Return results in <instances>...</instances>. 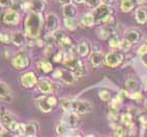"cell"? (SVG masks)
Masks as SVG:
<instances>
[{
	"instance_id": "cell-1",
	"label": "cell",
	"mask_w": 147,
	"mask_h": 137,
	"mask_svg": "<svg viewBox=\"0 0 147 137\" xmlns=\"http://www.w3.org/2000/svg\"><path fill=\"white\" fill-rule=\"evenodd\" d=\"M43 26L42 14L30 12L24 21L25 37L28 39H36L39 36Z\"/></svg>"
},
{
	"instance_id": "cell-2",
	"label": "cell",
	"mask_w": 147,
	"mask_h": 137,
	"mask_svg": "<svg viewBox=\"0 0 147 137\" xmlns=\"http://www.w3.org/2000/svg\"><path fill=\"white\" fill-rule=\"evenodd\" d=\"M36 104L42 112L49 113L57 105V98L55 96H41L36 100Z\"/></svg>"
},
{
	"instance_id": "cell-3",
	"label": "cell",
	"mask_w": 147,
	"mask_h": 137,
	"mask_svg": "<svg viewBox=\"0 0 147 137\" xmlns=\"http://www.w3.org/2000/svg\"><path fill=\"white\" fill-rule=\"evenodd\" d=\"M113 9L111 6L106 5V4H100V5L95 9L94 13H92V16L95 18L96 23H101V21L105 17H107L108 15H113Z\"/></svg>"
},
{
	"instance_id": "cell-4",
	"label": "cell",
	"mask_w": 147,
	"mask_h": 137,
	"mask_svg": "<svg viewBox=\"0 0 147 137\" xmlns=\"http://www.w3.org/2000/svg\"><path fill=\"white\" fill-rule=\"evenodd\" d=\"M71 111L74 113H76L77 115H84V114H87L92 111V105L88 102L82 101V100L73 101Z\"/></svg>"
},
{
	"instance_id": "cell-5",
	"label": "cell",
	"mask_w": 147,
	"mask_h": 137,
	"mask_svg": "<svg viewBox=\"0 0 147 137\" xmlns=\"http://www.w3.org/2000/svg\"><path fill=\"white\" fill-rule=\"evenodd\" d=\"M1 122L6 127L7 130H11L13 132L20 131V124L17 122L14 118V116L9 112H2L1 113Z\"/></svg>"
},
{
	"instance_id": "cell-6",
	"label": "cell",
	"mask_w": 147,
	"mask_h": 137,
	"mask_svg": "<svg viewBox=\"0 0 147 137\" xmlns=\"http://www.w3.org/2000/svg\"><path fill=\"white\" fill-rule=\"evenodd\" d=\"M0 18H1V21L3 23H5V24L16 25L18 24L19 21H20V13L15 12V11L9 9L7 11L2 13V15H1Z\"/></svg>"
},
{
	"instance_id": "cell-7",
	"label": "cell",
	"mask_w": 147,
	"mask_h": 137,
	"mask_svg": "<svg viewBox=\"0 0 147 137\" xmlns=\"http://www.w3.org/2000/svg\"><path fill=\"white\" fill-rule=\"evenodd\" d=\"M122 61H123V55L117 51L108 52L104 58V63L108 67H117L118 65H120L122 63Z\"/></svg>"
},
{
	"instance_id": "cell-8",
	"label": "cell",
	"mask_w": 147,
	"mask_h": 137,
	"mask_svg": "<svg viewBox=\"0 0 147 137\" xmlns=\"http://www.w3.org/2000/svg\"><path fill=\"white\" fill-rule=\"evenodd\" d=\"M13 65L17 69H24L30 65V58L25 52H18L13 58Z\"/></svg>"
},
{
	"instance_id": "cell-9",
	"label": "cell",
	"mask_w": 147,
	"mask_h": 137,
	"mask_svg": "<svg viewBox=\"0 0 147 137\" xmlns=\"http://www.w3.org/2000/svg\"><path fill=\"white\" fill-rule=\"evenodd\" d=\"M54 78L61 80L62 82H64L65 84H73L75 82V79H76L71 71L65 69H57L54 72Z\"/></svg>"
},
{
	"instance_id": "cell-10",
	"label": "cell",
	"mask_w": 147,
	"mask_h": 137,
	"mask_svg": "<svg viewBox=\"0 0 147 137\" xmlns=\"http://www.w3.org/2000/svg\"><path fill=\"white\" fill-rule=\"evenodd\" d=\"M45 9V1L44 0H30L25 3V9H28L32 13H41Z\"/></svg>"
},
{
	"instance_id": "cell-11",
	"label": "cell",
	"mask_w": 147,
	"mask_h": 137,
	"mask_svg": "<svg viewBox=\"0 0 147 137\" xmlns=\"http://www.w3.org/2000/svg\"><path fill=\"white\" fill-rule=\"evenodd\" d=\"M37 83V76L34 72L23 73L20 78V84L23 88H31Z\"/></svg>"
},
{
	"instance_id": "cell-12",
	"label": "cell",
	"mask_w": 147,
	"mask_h": 137,
	"mask_svg": "<svg viewBox=\"0 0 147 137\" xmlns=\"http://www.w3.org/2000/svg\"><path fill=\"white\" fill-rule=\"evenodd\" d=\"M0 101L11 103L13 101V92L6 83L0 82Z\"/></svg>"
},
{
	"instance_id": "cell-13",
	"label": "cell",
	"mask_w": 147,
	"mask_h": 137,
	"mask_svg": "<svg viewBox=\"0 0 147 137\" xmlns=\"http://www.w3.org/2000/svg\"><path fill=\"white\" fill-rule=\"evenodd\" d=\"M45 24H46V29L49 33H54L55 31H57L59 25V19L57 17V15L54 14V13L49 14V15L46 16Z\"/></svg>"
},
{
	"instance_id": "cell-14",
	"label": "cell",
	"mask_w": 147,
	"mask_h": 137,
	"mask_svg": "<svg viewBox=\"0 0 147 137\" xmlns=\"http://www.w3.org/2000/svg\"><path fill=\"white\" fill-rule=\"evenodd\" d=\"M39 130V125L36 122H31L24 125V124H20V131L19 133H24L28 135H34L37 131Z\"/></svg>"
},
{
	"instance_id": "cell-15",
	"label": "cell",
	"mask_w": 147,
	"mask_h": 137,
	"mask_svg": "<svg viewBox=\"0 0 147 137\" xmlns=\"http://www.w3.org/2000/svg\"><path fill=\"white\" fill-rule=\"evenodd\" d=\"M141 37H142L141 33L136 31V29H128L124 34V39L127 40L130 44H136V43L140 42Z\"/></svg>"
},
{
	"instance_id": "cell-16",
	"label": "cell",
	"mask_w": 147,
	"mask_h": 137,
	"mask_svg": "<svg viewBox=\"0 0 147 137\" xmlns=\"http://www.w3.org/2000/svg\"><path fill=\"white\" fill-rule=\"evenodd\" d=\"M37 85H38L39 91L42 93H51L54 90V84L49 82L47 79H40L37 82Z\"/></svg>"
},
{
	"instance_id": "cell-17",
	"label": "cell",
	"mask_w": 147,
	"mask_h": 137,
	"mask_svg": "<svg viewBox=\"0 0 147 137\" xmlns=\"http://www.w3.org/2000/svg\"><path fill=\"white\" fill-rule=\"evenodd\" d=\"M103 61H104V55L101 51H94L89 55V62H90L92 67L97 68L99 66H101Z\"/></svg>"
},
{
	"instance_id": "cell-18",
	"label": "cell",
	"mask_w": 147,
	"mask_h": 137,
	"mask_svg": "<svg viewBox=\"0 0 147 137\" xmlns=\"http://www.w3.org/2000/svg\"><path fill=\"white\" fill-rule=\"evenodd\" d=\"M77 52H78L81 57L88 55L89 52H90V45H89L88 41L81 40V41L78 43V46H77Z\"/></svg>"
},
{
	"instance_id": "cell-19",
	"label": "cell",
	"mask_w": 147,
	"mask_h": 137,
	"mask_svg": "<svg viewBox=\"0 0 147 137\" xmlns=\"http://www.w3.org/2000/svg\"><path fill=\"white\" fill-rule=\"evenodd\" d=\"M139 3V0H121L120 9L124 13L130 12L134 7Z\"/></svg>"
},
{
	"instance_id": "cell-20",
	"label": "cell",
	"mask_w": 147,
	"mask_h": 137,
	"mask_svg": "<svg viewBox=\"0 0 147 137\" xmlns=\"http://www.w3.org/2000/svg\"><path fill=\"white\" fill-rule=\"evenodd\" d=\"M66 124L69 128L76 129L81 125V120H80L79 116L76 113H69L66 117Z\"/></svg>"
},
{
	"instance_id": "cell-21",
	"label": "cell",
	"mask_w": 147,
	"mask_h": 137,
	"mask_svg": "<svg viewBox=\"0 0 147 137\" xmlns=\"http://www.w3.org/2000/svg\"><path fill=\"white\" fill-rule=\"evenodd\" d=\"M25 35L21 31H14L12 34V42L16 46H23L25 44Z\"/></svg>"
},
{
	"instance_id": "cell-22",
	"label": "cell",
	"mask_w": 147,
	"mask_h": 137,
	"mask_svg": "<svg viewBox=\"0 0 147 137\" xmlns=\"http://www.w3.org/2000/svg\"><path fill=\"white\" fill-rule=\"evenodd\" d=\"M74 76H75V78H77V79H80V78H82V76H85L86 73V69H85V66H84V64L82 63V61H80V60H78L76 63V66L74 67Z\"/></svg>"
},
{
	"instance_id": "cell-23",
	"label": "cell",
	"mask_w": 147,
	"mask_h": 137,
	"mask_svg": "<svg viewBox=\"0 0 147 137\" xmlns=\"http://www.w3.org/2000/svg\"><path fill=\"white\" fill-rule=\"evenodd\" d=\"M62 12H63V15H64V18H75L77 14L76 7L74 4L69 3V4H65L62 7Z\"/></svg>"
},
{
	"instance_id": "cell-24",
	"label": "cell",
	"mask_w": 147,
	"mask_h": 137,
	"mask_svg": "<svg viewBox=\"0 0 147 137\" xmlns=\"http://www.w3.org/2000/svg\"><path fill=\"white\" fill-rule=\"evenodd\" d=\"M136 20L140 24H144L147 22V9L145 7H139L136 12Z\"/></svg>"
},
{
	"instance_id": "cell-25",
	"label": "cell",
	"mask_w": 147,
	"mask_h": 137,
	"mask_svg": "<svg viewBox=\"0 0 147 137\" xmlns=\"http://www.w3.org/2000/svg\"><path fill=\"white\" fill-rule=\"evenodd\" d=\"M58 44L61 46L63 49H65V51H68V50H71V49L73 48V41H71V38L67 36L63 37V39H62Z\"/></svg>"
},
{
	"instance_id": "cell-26",
	"label": "cell",
	"mask_w": 147,
	"mask_h": 137,
	"mask_svg": "<svg viewBox=\"0 0 147 137\" xmlns=\"http://www.w3.org/2000/svg\"><path fill=\"white\" fill-rule=\"evenodd\" d=\"M81 23H82L84 26H92V25L95 24V18H94V16L92 14H85V15L82 16V18H81Z\"/></svg>"
},
{
	"instance_id": "cell-27",
	"label": "cell",
	"mask_w": 147,
	"mask_h": 137,
	"mask_svg": "<svg viewBox=\"0 0 147 137\" xmlns=\"http://www.w3.org/2000/svg\"><path fill=\"white\" fill-rule=\"evenodd\" d=\"M25 3H26V1H23V0H14V3H13L11 9L20 13L21 11L25 9Z\"/></svg>"
},
{
	"instance_id": "cell-28",
	"label": "cell",
	"mask_w": 147,
	"mask_h": 137,
	"mask_svg": "<svg viewBox=\"0 0 147 137\" xmlns=\"http://www.w3.org/2000/svg\"><path fill=\"white\" fill-rule=\"evenodd\" d=\"M109 35H110V31L107 26H102V27L98 28V31H97V36L99 37V39L101 40L107 39L108 37H109Z\"/></svg>"
},
{
	"instance_id": "cell-29",
	"label": "cell",
	"mask_w": 147,
	"mask_h": 137,
	"mask_svg": "<svg viewBox=\"0 0 147 137\" xmlns=\"http://www.w3.org/2000/svg\"><path fill=\"white\" fill-rule=\"evenodd\" d=\"M140 87L139 83L136 81V80H131L129 79L125 82V88L127 90H130V91H137Z\"/></svg>"
},
{
	"instance_id": "cell-30",
	"label": "cell",
	"mask_w": 147,
	"mask_h": 137,
	"mask_svg": "<svg viewBox=\"0 0 147 137\" xmlns=\"http://www.w3.org/2000/svg\"><path fill=\"white\" fill-rule=\"evenodd\" d=\"M38 68H39L41 71H43V72H45V73L51 72L53 70L52 64L46 61H40L39 63H38Z\"/></svg>"
},
{
	"instance_id": "cell-31",
	"label": "cell",
	"mask_w": 147,
	"mask_h": 137,
	"mask_svg": "<svg viewBox=\"0 0 147 137\" xmlns=\"http://www.w3.org/2000/svg\"><path fill=\"white\" fill-rule=\"evenodd\" d=\"M71 105H73V101L69 98H63L60 101V106L65 112H69L71 110Z\"/></svg>"
},
{
	"instance_id": "cell-32",
	"label": "cell",
	"mask_w": 147,
	"mask_h": 137,
	"mask_svg": "<svg viewBox=\"0 0 147 137\" xmlns=\"http://www.w3.org/2000/svg\"><path fill=\"white\" fill-rule=\"evenodd\" d=\"M64 25L69 31H75L77 28V23L75 21V18H64Z\"/></svg>"
},
{
	"instance_id": "cell-33",
	"label": "cell",
	"mask_w": 147,
	"mask_h": 137,
	"mask_svg": "<svg viewBox=\"0 0 147 137\" xmlns=\"http://www.w3.org/2000/svg\"><path fill=\"white\" fill-rule=\"evenodd\" d=\"M0 42L4 44H9L12 42V35L9 34L7 31H1L0 33Z\"/></svg>"
},
{
	"instance_id": "cell-34",
	"label": "cell",
	"mask_w": 147,
	"mask_h": 137,
	"mask_svg": "<svg viewBox=\"0 0 147 137\" xmlns=\"http://www.w3.org/2000/svg\"><path fill=\"white\" fill-rule=\"evenodd\" d=\"M121 119H122V122L126 126H130L132 124V117L129 113H124L121 116Z\"/></svg>"
},
{
	"instance_id": "cell-35",
	"label": "cell",
	"mask_w": 147,
	"mask_h": 137,
	"mask_svg": "<svg viewBox=\"0 0 147 137\" xmlns=\"http://www.w3.org/2000/svg\"><path fill=\"white\" fill-rule=\"evenodd\" d=\"M84 3L90 9H97L101 4V0H85Z\"/></svg>"
},
{
	"instance_id": "cell-36",
	"label": "cell",
	"mask_w": 147,
	"mask_h": 137,
	"mask_svg": "<svg viewBox=\"0 0 147 137\" xmlns=\"http://www.w3.org/2000/svg\"><path fill=\"white\" fill-rule=\"evenodd\" d=\"M109 46L111 47V48L113 49H116V48H119V46H120V40L117 38L116 36H113L111 37L109 39Z\"/></svg>"
},
{
	"instance_id": "cell-37",
	"label": "cell",
	"mask_w": 147,
	"mask_h": 137,
	"mask_svg": "<svg viewBox=\"0 0 147 137\" xmlns=\"http://www.w3.org/2000/svg\"><path fill=\"white\" fill-rule=\"evenodd\" d=\"M121 104H122V100L119 96H117L116 98H113L111 104H110V109L118 110L120 108V106H121Z\"/></svg>"
},
{
	"instance_id": "cell-38",
	"label": "cell",
	"mask_w": 147,
	"mask_h": 137,
	"mask_svg": "<svg viewBox=\"0 0 147 137\" xmlns=\"http://www.w3.org/2000/svg\"><path fill=\"white\" fill-rule=\"evenodd\" d=\"M130 47H131V44H130L127 40L123 39L122 41H120L119 48H121L122 50H124V51H127V50H129V49H130Z\"/></svg>"
},
{
	"instance_id": "cell-39",
	"label": "cell",
	"mask_w": 147,
	"mask_h": 137,
	"mask_svg": "<svg viewBox=\"0 0 147 137\" xmlns=\"http://www.w3.org/2000/svg\"><path fill=\"white\" fill-rule=\"evenodd\" d=\"M99 96L101 98L102 101L104 102H108L110 100V92L107 91V90H101V91L99 92Z\"/></svg>"
},
{
	"instance_id": "cell-40",
	"label": "cell",
	"mask_w": 147,
	"mask_h": 137,
	"mask_svg": "<svg viewBox=\"0 0 147 137\" xmlns=\"http://www.w3.org/2000/svg\"><path fill=\"white\" fill-rule=\"evenodd\" d=\"M53 36H54V38H55L56 42L59 43L62 39H63V37L65 36V34L62 31H58V29H57V31H55L54 33H53Z\"/></svg>"
},
{
	"instance_id": "cell-41",
	"label": "cell",
	"mask_w": 147,
	"mask_h": 137,
	"mask_svg": "<svg viewBox=\"0 0 147 137\" xmlns=\"http://www.w3.org/2000/svg\"><path fill=\"white\" fill-rule=\"evenodd\" d=\"M126 134L125 130L121 127H117L115 130H113V136L115 137H124Z\"/></svg>"
},
{
	"instance_id": "cell-42",
	"label": "cell",
	"mask_w": 147,
	"mask_h": 137,
	"mask_svg": "<svg viewBox=\"0 0 147 137\" xmlns=\"http://www.w3.org/2000/svg\"><path fill=\"white\" fill-rule=\"evenodd\" d=\"M14 3V0H0V7L3 9H11Z\"/></svg>"
},
{
	"instance_id": "cell-43",
	"label": "cell",
	"mask_w": 147,
	"mask_h": 137,
	"mask_svg": "<svg viewBox=\"0 0 147 137\" xmlns=\"http://www.w3.org/2000/svg\"><path fill=\"white\" fill-rule=\"evenodd\" d=\"M45 42L47 43V45L49 46L53 45V44L56 42L55 38H54V36H53V33H49V34L46 35L45 36Z\"/></svg>"
},
{
	"instance_id": "cell-44",
	"label": "cell",
	"mask_w": 147,
	"mask_h": 137,
	"mask_svg": "<svg viewBox=\"0 0 147 137\" xmlns=\"http://www.w3.org/2000/svg\"><path fill=\"white\" fill-rule=\"evenodd\" d=\"M56 132L58 133L59 135H62L65 133V125L64 124H59L56 127Z\"/></svg>"
},
{
	"instance_id": "cell-45",
	"label": "cell",
	"mask_w": 147,
	"mask_h": 137,
	"mask_svg": "<svg viewBox=\"0 0 147 137\" xmlns=\"http://www.w3.org/2000/svg\"><path fill=\"white\" fill-rule=\"evenodd\" d=\"M0 137H14V133L11 130H2L0 132Z\"/></svg>"
},
{
	"instance_id": "cell-46",
	"label": "cell",
	"mask_w": 147,
	"mask_h": 137,
	"mask_svg": "<svg viewBox=\"0 0 147 137\" xmlns=\"http://www.w3.org/2000/svg\"><path fill=\"white\" fill-rule=\"evenodd\" d=\"M63 55H63L62 52H58V53L54 57V61L57 62V63H59V62H62V61H63Z\"/></svg>"
},
{
	"instance_id": "cell-47",
	"label": "cell",
	"mask_w": 147,
	"mask_h": 137,
	"mask_svg": "<svg viewBox=\"0 0 147 137\" xmlns=\"http://www.w3.org/2000/svg\"><path fill=\"white\" fill-rule=\"evenodd\" d=\"M131 98H134V100H137V101H140L142 98V95H141V93L140 92H134V93H131V94L129 95Z\"/></svg>"
},
{
	"instance_id": "cell-48",
	"label": "cell",
	"mask_w": 147,
	"mask_h": 137,
	"mask_svg": "<svg viewBox=\"0 0 147 137\" xmlns=\"http://www.w3.org/2000/svg\"><path fill=\"white\" fill-rule=\"evenodd\" d=\"M138 53L139 55H145V53H147V45H142L140 48L138 49Z\"/></svg>"
},
{
	"instance_id": "cell-49",
	"label": "cell",
	"mask_w": 147,
	"mask_h": 137,
	"mask_svg": "<svg viewBox=\"0 0 147 137\" xmlns=\"http://www.w3.org/2000/svg\"><path fill=\"white\" fill-rule=\"evenodd\" d=\"M59 4H62V5H65V4H69L71 3V0H56Z\"/></svg>"
},
{
	"instance_id": "cell-50",
	"label": "cell",
	"mask_w": 147,
	"mask_h": 137,
	"mask_svg": "<svg viewBox=\"0 0 147 137\" xmlns=\"http://www.w3.org/2000/svg\"><path fill=\"white\" fill-rule=\"evenodd\" d=\"M142 63H143V64L147 67V53H145V55H142Z\"/></svg>"
},
{
	"instance_id": "cell-51",
	"label": "cell",
	"mask_w": 147,
	"mask_h": 137,
	"mask_svg": "<svg viewBox=\"0 0 147 137\" xmlns=\"http://www.w3.org/2000/svg\"><path fill=\"white\" fill-rule=\"evenodd\" d=\"M113 1V0H101V2H103V4H106V5H109Z\"/></svg>"
},
{
	"instance_id": "cell-52",
	"label": "cell",
	"mask_w": 147,
	"mask_h": 137,
	"mask_svg": "<svg viewBox=\"0 0 147 137\" xmlns=\"http://www.w3.org/2000/svg\"><path fill=\"white\" fill-rule=\"evenodd\" d=\"M73 2H75V3H77V4H81V3H83L85 0H71Z\"/></svg>"
},
{
	"instance_id": "cell-53",
	"label": "cell",
	"mask_w": 147,
	"mask_h": 137,
	"mask_svg": "<svg viewBox=\"0 0 147 137\" xmlns=\"http://www.w3.org/2000/svg\"><path fill=\"white\" fill-rule=\"evenodd\" d=\"M69 137H80V135L79 134H73L71 136H69Z\"/></svg>"
},
{
	"instance_id": "cell-54",
	"label": "cell",
	"mask_w": 147,
	"mask_h": 137,
	"mask_svg": "<svg viewBox=\"0 0 147 137\" xmlns=\"http://www.w3.org/2000/svg\"><path fill=\"white\" fill-rule=\"evenodd\" d=\"M85 137H95V136H94L92 134H89V135H86Z\"/></svg>"
},
{
	"instance_id": "cell-55",
	"label": "cell",
	"mask_w": 147,
	"mask_h": 137,
	"mask_svg": "<svg viewBox=\"0 0 147 137\" xmlns=\"http://www.w3.org/2000/svg\"><path fill=\"white\" fill-rule=\"evenodd\" d=\"M28 137H35V136H34V135H28Z\"/></svg>"
},
{
	"instance_id": "cell-56",
	"label": "cell",
	"mask_w": 147,
	"mask_h": 137,
	"mask_svg": "<svg viewBox=\"0 0 147 137\" xmlns=\"http://www.w3.org/2000/svg\"><path fill=\"white\" fill-rule=\"evenodd\" d=\"M2 131V128H1V126H0V132Z\"/></svg>"
},
{
	"instance_id": "cell-57",
	"label": "cell",
	"mask_w": 147,
	"mask_h": 137,
	"mask_svg": "<svg viewBox=\"0 0 147 137\" xmlns=\"http://www.w3.org/2000/svg\"><path fill=\"white\" fill-rule=\"evenodd\" d=\"M44 1H45V2H46V1H49V0H44Z\"/></svg>"
},
{
	"instance_id": "cell-58",
	"label": "cell",
	"mask_w": 147,
	"mask_h": 137,
	"mask_svg": "<svg viewBox=\"0 0 147 137\" xmlns=\"http://www.w3.org/2000/svg\"><path fill=\"white\" fill-rule=\"evenodd\" d=\"M146 111H147V105H146Z\"/></svg>"
}]
</instances>
